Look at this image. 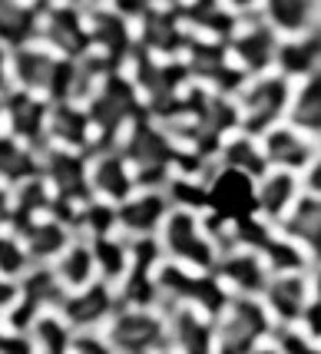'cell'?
Instances as JSON below:
<instances>
[{
	"mask_svg": "<svg viewBox=\"0 0 321 354\" xmlns=\"http://www.w3.org/2000/svg\"><path fill=\"white\" fill-rule=\"evenodd\" d=\"M272 338V315L262 298H229L215 315V354H255Z\"/></svg>",
	"mask_w": 321,
	"mask_h": 354,
	"instance_id": "obj_2",
	"label": "cell"
},
{
	"mask_svg": "<svg viewBox=\"0 0 321 354\" xmlns=\"http://www.w3.org/2000/svg\"><path fill=\"white\" fill-rule=\"evenodd\" d=\"M0 354H33L30 335H20L0 318Z\"/></svg>",
	"mask_w": 321,
	"mask_h": 354,
	"instance_id": "obj_27",
	"label": "cell"
},
{
	"mask_svg": "<svg viewBox=\"0 0 321 354\" xmlns=\"http://www.w3.org/2000/svg\"><path fill=\"white\" fill-rule=\"evenodd\" d=\"M133 113H136V100H133L129 83H122V80H116V77L103 80V83L90 93L86 116H90L93 129H100L103 136L120 133L126 123H133Z\"/></svg>",
	"mask_w": 321,
	"mask_h": 354,
	"instance_id": "obj_9",
	"label": "cell"
},
{
	"mask_svg": "<svg viewBox=\"0 0 321 354\" xmlns=\"http://www.w3.org/2000/svg\"><path fill=\"white\" fill-rule=\"evenodd\" d=\"M7 70H10V60H7V50L0 44V90L7 86Z\"/></svg>",
	"mask_w": 321,
	"mask_h": 354,
	"instance_id": "obj_29",
	"label": "cell"
},
{
	"mask_svg": "<svg viewBox=\"0 0 321 354\" xmlns=\"http://www.w3.org/2000/svg\"><path fill=\"white\" fill-rule=\"evenodd\" d=\"M255 199H259V212L272 218H285L291 205L298 202V185L288 172H275L262 183V189H255Z\"/></svg>",
	"mask_w": 321,
	"mask_h": 354,
	"instance_id": "obj_19",
	"label": "cell"
},
{
	"mask_svg": "<svg viewBox=\"0 0 321 354\" xmlns=\"http://www.w3.org/2000/svg\"><path fill=\"white\" fill-rule=\"evenodd\" d=\"M37 176H40V156L33 153V146L0 133V185L17 189Z\"/></svg>",
	"mask_w": 321,
	"mask_h": 354,
	"instance_id": "obj_16",
	"label": "cell"
},
{
	"mask_svg": "<svg viewBox=\"0 0 321 354\" xmlns=\"http://www.w3.org/2000/svg\"><path fill=\"white\" fill-rule=\"evenodd\" d=\"M27 335H30L33 354H70V344H73L77 331L63 322L60 315H44V318L33 322Z\"/></svg>",
	"mask_w": 321,
	"mask_h": 354,
	"instance_id": "obj_20",
	"label": "cell"
},
{
	"mask_svg": "<svg viewBox=\"0 0 321 354\" xmlns=\"http://www.w3.org/2000/svg\"><path fill=\"white\" fill-rule=\"evenodd\" d=\"M268 156L275 159V162H282V166H302L308 159V149L302 146V142H295L291 136H272V142H268Z\"/></svg>",
	"mask_w": 321,
	"mask_h": 354,
	"instance_id": "obj_24",
	"label": "cell"
},
{
	"mask_svg": "<svg viewBox=\"0 0 321 354\" xmlns=\"http://www.w3.org/2000/svg\"><path fill=\"white\" fill-rule=\"evenodd\" d=\"M66 295L70 292L60 285V278L53 275L50 265L30 268L27 275L20 278V298H17L14 311H10L3 322L10 324L14 331L27 335L37 318H44V315H60L63 298H66Z\"/></svg>",
	"mask_w": 321,
	"mask_h": 354,
	"instance_id": "obj_4",
	"label": "cell"
},
{
	"mask_svg": "<svg viewBox=\"0 0 321 354\" xmlns=\"http://www.w3.org/2000/svg\"><path fill=\"white\" fill-rule=\"evenodd\" d=\"M275 348L282 354H321V341L315 335H302V331H295V328H285L282 335H278Z\"/></svg>",
	"mask_w": 321,
	"mask_h": 354,
	"instance_id": "obj_25",
	"label": "cell"
},
{
	"mask_svg": "<svg viewBox=\"0 0 321 354\" xmlns=\"http://www.w3.org/2000/svg\"><path fill=\"white\" fill-rule=\"evenodd\" d=\"M169 212L172 205L163 189H136L122 205H116V232L126 235L129 242L159 239V229L169 218Z\"/></svg>",
	"mask_w": 321,
	"mask_h": 354,
	"instance_id": "obj_6",
	"label": "cell"
},
{
	"mask_svg": "<svg viewBox=\"0 0 321 354\" xmlns=\"http://www.w3.org/2000/svg\"><path fill=\"white\" fill-rule=\"evenodd\" d=\"M33 265L30 259H27V252H24V245H20V239H17V232H0V275L7 278H20L30 272Z\"/></svg>",
	"mask_w": 321,
	"mask_h": 354,
	"instance_id": "obj_23",
	"label": "cell"
},
{
	"mask_svg": "<svg viewBox=\"0 0 321 354\" xmlns=\"http://www.w3.org/2000/svg\"><path fill=\"white\" fill-rule=\"evenodd\" d=\"M37 30H40V37L50 44V53H57L63 60H66V57H83L86 40H90L86 24H83L77 17V10H70V7L46 10L44 24H37Z\"/></svg>",
	"mask_w": 321,
	"mask_h": 354,
	"instance_id": "obj_13",
	"label": "cell"
},
{
	"mask_svg": "<svg viewBox=\"0 0 321 354\" xmlns=\"http://www.w3.org/2000/svg\"><path fill=\"white\" fill-rule=\"evenodd\" d=\"M17 239H20V245L27 252L30 265L40 268V265L57 262L60 252L70 245L77 235H73V229H70L63 218H57L50 212V216H40V218H33V222H27L24 229H17Z\"/></svg>",
	"mask_w": 321,
	"mask_h": 354,
	"instance_id": "obj_11",
	"label": "cell"
},
{
	"mask_svg": "<svg viewBox=\"0 0 321 354\" xmlns=\"http://www.w3.org/2000/svg\"><path fill=\"white\" fill-rule=\"evenodd\" d=\"M159 354H176V351H169V348H166V351H159Z\"/></svg>",
	"mask_w": 321,
	"mask_h": 354,
	"instance_id": "obj_30",
	"label": "cell"
},
{
	"mask_svg": "<svg viewBox=\"0 0 321 354\" xmlns=\"http://www.w3.org/2000/svg\"><path fill=\"white\" fill-rule=\"evenodd\" d=\"M46 136H50L53 149L83 153L90 146V116L83 109L70 106V103L46 109Z\"/></svg>",
	"mask_w": 321,
	"mask_h": 354,
	"instance_id": "obj_15",
	"label": "cell"
},
{
	"mask_svg": "<svg viewBox=\"0 0 321 354\" xmlns=\"http://www.w3.org/2000/svg\"><path fill=\"white\" fill-rule=\"evenodd\" d=\"M70 354H116V351H113V344L107 341L103 331H77L73 344H70Z\"/></svg>",
	"mask_w": 321,
	"mask_h": 354,
	"instance_id": "obj_26",
	"label": "cell"
},
{
	"mask_svg": "<svg viewBox=\"0 0 321 354\" xmlns=\"http://www.w3.org/2000/svg\"><path fill=\"white\" fill-rule=\"evenodd\" d=\"M0 126H7V136L33 146L46 136V109L30 93H17L0 106Z\"/></svg>",
	"mask_w": 321,
	"mask_h": 354,
	"instance_id": "obj_14",
	"label": "cell"
},
{
	"mask_svg": "<svg viewBox=\"0 0 321 354\" xmlns=\"http://www.w3.org/2000/svg\"><path fill=\"white\" fill-rule=\"evenodd\" d=\"M90 248H93V262H96L100 281H107V285L116 288L122 281V275H126V268H129L133 242L126 235H120V232H113V235H103V239H93Z\"/></svg>",
	"mask_w": 321,
	"mask_h": 354,
	"instance_id": "obj_18",
	"label": "cell"
},
{
	"mask_svg": "<svg viewBox=\"0 0 321 354\" xmlns=\"http://www.w3.org/2000/svg\"><path fill=\"white\" fill-rule=\"evenodd\" d=\"M120 308V298H116V288L107 285V281H93L80 292H70L63 298L60 318L73 331H103L109 324V318Z\"/></svg>",
	"mask_w": 321,
	"mask_h": 354,
	"instance_id": "obj_7",
	"label": "cell"
},
{
	"mask_svg": "<svg viewBox=\"0 0 321 354\" xmlns=\"http://www.w3.org/2000/svg\"><path fill=\"white\" fill-rule=\"evenodd\" d=\"M86 33H90V40L103 53H109V57H116L122 46H126V30H122V20L116 14H96L86 24Z\"/></svg>",
	"mask_w": 321,
	"mask_h": 354,
	"instance_id": "obj_22",
	"label": "cell"
},
{
	"mask_svg": "<svg viewBox=\"0 0 321 354\" xmlns=\"http://www.w3.org/2000/svg\"><path fill=\"white\" fill-rule=\"evenodd\" d=\"M17 298H20V281L0 275V318H7V315L14 311Z\"/></svg>",
	"mask_w": 321,
	"mask_h": 354,
	"instance_id": "obj_28",
	"label": "cell"
},
{
	"mask_svg": "<svg viewBox=\"0 0 321 354\" xmlns=\"http://www.w3.org/2000/svg\"><path fill=\"white\" fill-rule=\"evenodd\" d=\"M50 268H53V275L60 278V285L66 292H80V288H86V285H93L100 278L96 275V262H93V248L83 239H73Z\"/></svg>",
	"mask_w": 321,
	"mask_h": 354,
	"instance_id": "obj_17",
	"label": "cell"
},
{
	"mask_svg": "<svg viewBox=\"0 0 321 354\" xmlns=\"http://www.w3.org/2000/svg\"><path fill=\"white\" fill-rule=\"evenodd\" d=\"M107 341L116 354H159L169 348L166 315L159 308H116L103 328Z\"/></svg>",
	"mask_w": 321,
	"mask_h": 354,
	"instance_id": "obj_3",
	"label": "cell"
},
{
	"mask_svg": "<svg viewBox=\"0 0 321 354\" xmlns=\"http://www.w3.org/2000/svg\"><path fill=\"white\" fill-rule=\"evenodd\" d=\"M166 315V341L176 354H215V318L192 308H159Z\"/></svg>",
	"mask_w": 321,
	"mask_h": 354,
	"instance_id": "obj_8",
	"label": "cell"
},
{
	"mask_svg": "<svg viewBox=\"0 0 321 354\" xmlns=\"http://www.w3.org/2000/svg\"><path fill=\"white\" fill-rule=\"evenodd\" d=\"M262 305H265L268 315L278 318L282 324L302 322L308 305H311L308 281L298 275V272H275V275L268 278L265 292H262Z\"/></svg>",
	"mask_w": 321,
	"mask_h": 354,
	"instance_id": "obj_12",
	"label": "cell"
},
{
	"mask_svg": "<svg viewBox=\"0 0 321 354\" xmlns=\"http://www.w3.org/2000/svg\"><path fill=\"white\" fill-rule=\"evenodd\" d=\"M70 70L73 63L50 50H30L20 46L10 60V73L27 93H66L70 90Z\"/></svg>",
	"mask_w": 321,
	"mask_h": 354,
	"instance_id": "obj_5",
	"label": "cell"
},
{
	"mask_svg": "<svg viewBox=\"0 0 321 354\" xmlns=\"http://www.w3.org/2000/svg\"><path fill=\"white\" fill-rule=\"evenodd\" d=\"M86 179H90L93 199L107 202V205H122L136 192V176L129 169V162L122 153H100L96 159L86 162Z\"/></svg>",
	"mask_w": 321,
	"mask_h": 354,
	"instance_id": "obj_10",
	"label": "cell"
},
{
	"mask_svg": "<svg viewBox=\"0 0 321 354\" xmlns=\"http://www.w3.org/2000/svg\"><path fill=\"white\" fill-rule=\"evenodd\" d=\"M159 252L163 262L192 268V272H212L219 262V242H215L209 222L199 218V212L172 209L159 229Z\"/></svg>",
	"mask_w": 321,
	"mask_h": 354,
	"instance_id": "obj_1",
	"label": "cell"
},
{
	"mask_svg": "<svg viewBox=\"0 0 321 354\" xmlns=\"http://www.w3.org/2000/svg\"><path fill=\"white\" fill-rule=\"evenodd\" d=\"M37 27L27 0H0V44H24Z\"/></svg>",
	"mask_w": 321,
	"mask_h": 354,
	"instance_id": "obj_21",
	"label": "cell"
}]
</instances>
